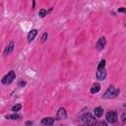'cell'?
<instances>
[{"instance_id": "obj_1", "label": "cell", "mask_w": 126, "mask_h": 126, "mask_svg": "<svg viewBox=\"0 0 126 126\" xmlns=\"http://www.w3.org/2000/svg\"><path fill=\"white\" fill-rule=\"evenodd\" d=\"M81 120L86 125H94V124L96 123V120H95L94 116L92 115L91 113H84L81 116Z\"/></svg>"}, {"instance_id": "obj_2", "label": "cell", "mask_w": 126, "mask_h": 126, "mask_svg": "<svg viewBox=\"0 0 126 126\" xmlns=\"http://www.w3.org/2000/svg\"><path fill=\"white\" fill-rule=\"evenodd\" d=\"M119 92H120L119 89H116L114 86H109V88L106 90V92L104 94V97L105 98H113L118 95Z\"/></svg>"}, {"instance_id": "obj_3", "label": "cell", "mask_w": 126, "mask_h": 126, "mask_svg": "<svg viewBox=\"0 0 126 126\" xmlns=\"http://www.w3.org/2000/svg\"><path fill=\"white\" fill-rule=\"evenodd\" d=\"M14 79H16V74H15V72L13 70H11L7 75H5L2 78V83L4 85H9L14 81Z\"/></svg>"}, {"instance_id": "obj_4", "label": "cell", "mask_w": 126, "mask_h": 126, "mask_svg": "<svg viewBox=\"0 0 126 126\" xmlns=\"http://www.w3.org/2000/svg\"><path fill=\"white\" fill-rule=\"evenodd\" d=\"M106 120L109 123H114L117 120V114L115 111H109L106 113Z\"/></svg>"}, {"instance_id": "obj_5", "label": "cell", "mask_w": 126, "mask_h": 126, "mask_svg": "<svg viewBox=\"0 0 126 126\" xmlns=\"http://www.w3.org/2000/svg\"><path fill=\"white\" fill-rule=\"evenodd\" d=\"M95 76H96V79H97L98 81H102V80H104L105 77H106V71H105V69H104V68L97 69Z\"/></svg>"}, {"instance_id": "obj_6", "label": "cell", "mask_w": 126, "mask_h": 126, "mask_svg": "<svg viewBox=\"0 0 126 126\" xmlns=\"http://www.w3.org/2000/svg\"><path fill=\"white\" fill-rule=\"evenodd\" d=\"M104 45H105V37H104V36H101V37L97 40L95 47H96L97 50H102V48L104 47Z\"/></svg>"}, {"instance_id": "obj_7", "label": "cell", "mask_w": 126, "mask_h": 126, "mask_svg": "<svg viewBox=\"0 0 126 126\" xmlns=\"http://www.w3.org/2000/svg\"><path fill=\"white\" fill-rule=\"evenodd\" d=\"M65 118H67L66 110H65L64 108L61 107V108L58 110V112H57V119L60 120V119H65Z\"/></svg>"}, {"instance_id": "obj_8", "label": "cell", "mask_w": 126, "mask_h": 126, "mask_svg": "<svg viewBox=\"0 0 126 126\" xmlns=\"http://www.w3.org/2000/svg\"><path fill=\"white\" fill-rule=\"evenodd\" d=\"M53 123H54V118L52 117H46L41 120L42 125H53Z\"/></svg>"}, {"instance_id": "obj_9", "label": "cell", "mask_w": 126, "mask_h": 126, "mask_svg": "<svg viewBox=\"0 0 126 126\" xmlns=\"http://www.w3.org/2000/svg\"><path fill=\"white\" fill-rule=\"evenodd\" d=\"M36 34H37V31H36V30H32V31L29 32V34H28V41H29V42L32 41Z\"/></svg>"}, {"instance_id": "obj_10", "label": "cell", "mask_w": 126, "mask_h": 126, "mask_svg": "<svg viewBox=\"0 0 126 126\" xmlns=\"http://www.w3.org/2000/svg\"><path fill=\"white\" fill-rule=\"evenodd\" d=\"M13 48H14V42L13 41H11L10 42V44L6 47V49H5V51H4V56H7L8 54H10L11 52H12V50H13Z\"/></svg>"}, {"instance_id": "obj_11", "label": "cell", "mask_w": 126, "mask_h": 126, "mask_svg": "<svg viewBox=\"0 0 126 126\" xmlns=\"http://www.w3.org/2000/svg\"><path fill=\"white\" fill-rule=\"evenodd\" d=\"M94 115L95 116H97V117H100V116H102V113H103V109L101 108V107H95L94 108Z\"/></svg>"}, {"instance_id": "obj_12", "label": "cell", "mask_w": 126, "mask_h": 126, "mask_svg": "<svg viewBox=\"0 0 126 126\" xmlns=\"http://www.w3.org/2000/svg\"><path fill=\"white\" fill-rule=\"evenodd\" d=\"M99 90H100V86H99V84H98V83H95V84L93 86V88L91 89V93H92V94H94V93L99 92Z\"/></svg>"}, {"instance_id": "obj_13", "label": "cell", "mask_w": 126, "mask_h": 126, "mask_svg": "<svg viewBox=\"0 0 126 126\" xmlns=\"http://www.w3.org/2000/svg\"><path fill=\"white\" fill-rule=\"evenodd\" d=\"M46 10H44V9H40L39 10V12H38V16L40 17V18H43L45 15H46Z\"/></svg>"}, {"instance_id": "obj_14", "label": "cell", "mask_w": 126, "mask_h": 126, "mask_svg": "<svg viewBox=\"0 0 126 126\" xmlns=\"http://www.w3.org/2000/svg\"><path fill=\"white\" fill-rule=\"evenodd\" d=\"M21 108H22V105H21V104H16V105H14V106L12 107V111L16 112V111H19Z\"/></svg>"}, {"instance_id": "obj_15", "label": "cell", "mask_w": 126, "mask_h": 126, "mask_svg": "<svg viewBox=\"0 0 126 126\" xmlns=\"http://www.w3.org/2000/svg\"><path fill=\"white\" fill-rule=\"evenodd\" d=\"M20 116L18 115V114H12V115H7L6 116V118H9V119H13V120H15V119H18Z\"/></svg>"}, {"instance_id": "obj_16", "label": "cell", "mask_w": 126, "mask_h": 126, "mask_svg": "<svg viewBox=\"0 0 126 126\" xmlns=\"http://www.w3.org/2000/svg\"><path fill=\"white\" fill-rule=\"evenodd\" d=\"M104 66H105V60H104V59H102V60L99 62V64H98V66H97V69L104 68Z\"/></svg>"}, {"instance_id": "obj_17", "label": "cell", "mask_w": 126, "mask_h": 126, "mask_svg": "<svg viewBox=\"0 0 126 126\" xmlns=\"http://www.w3.org/2000/svg\"><path fill=\"white\" fill-rule=\"evenodd\" d=\"M46 38H47V32H44L41 36V42H44L46 40Z\"/></svg>"}, {"instance_id": "obj_18", "label": "cell", "mask_w": 126, "mask_h": 126, "mask_svg": "<svg viewBox=\"0 0 126 126\" xmlns=\"http://www.w3.org/2000/svg\"><path fill=\"white\" fill-rule=\"evenodd\" d=\"M121 120H122L123 123H126V113H123L121 115Z\"/></svg>"}, {"instance_id": "obj_19", "label": "cell", "mask_w": 126, "mask_h": 126, "mask_svg": "<svg viewBox=\"0 0 126 126\" xmlns=\"http://www.w3.org/2000/svg\"><path fill=\"white\" fill-rule=\"evenodd\" d=\"M118 12H121V13H126V8H118Z\"/></svg>"}, {"instance_id": "obj_20", "label": "cell", "mask_w": 126, "mask_h": 126, "mask_svg": "<svg viewBox=\"0 0 126 126\" xmlns=\"http://www.w3.org/2000/svg\"><path fill=\"white\" fill-rule=\"evenodd\" d=\"M19 86H20V87H24V86H26V82H25V81H21V82L19 83Z\"/></svg>"}, {"instance_id": "obj_21", "label": "cell", "mask_w": 126, "mask_h": 126, "mask_svg": "<svg viewBox=\"0 0 126 126\" xmlns=\"http://www.w3.org/2000/svg\"><path fill=\"white\" fill-rule=\"evenodd\" d=\"M26 124H27V125H31V124H32V121H28Z\"/></svg>"}, {"instance_id": "obj_22", "label": "cell", "mask_w": 126, "mask_h": 126, "mask_svg": "<svg viewBox=\"0 0 126 126\" xmlns=\"http://www.w3.org/2000/svg\"><path fill=\"white\" fill-rule=\"evenodd\" d=\"M34 5H35V1L32 0V9H34Z\"/></svg>"}, {"instance_id": "obj_23", "label": "cell", "mask_w": 126, "mask_h": 126, "mask_svg": "<svg viewBox=\"0 0 126 126\" xmlns=\"http://www.w3.org/2000/svg\"><path fill=\"white\" fill-rule=\"evenodd\" d=\"M123 106H124V107H126V103H124V104H123Z\"/></svg>"}, {"instance_id": "obj_24", "label": "cell", "mask_w": 126, "mask_h": 126, "mask_svg": "<svg viewBox=\"0 0 126 126\" xmlns=\"http://www.w3.org/2000/svg\"><path fill=\"white\" fill-rule=\"evenodd\" d=\"M124 25H125V27H126V22H125V24H124Z\"/></svg>"}]
</instances>
